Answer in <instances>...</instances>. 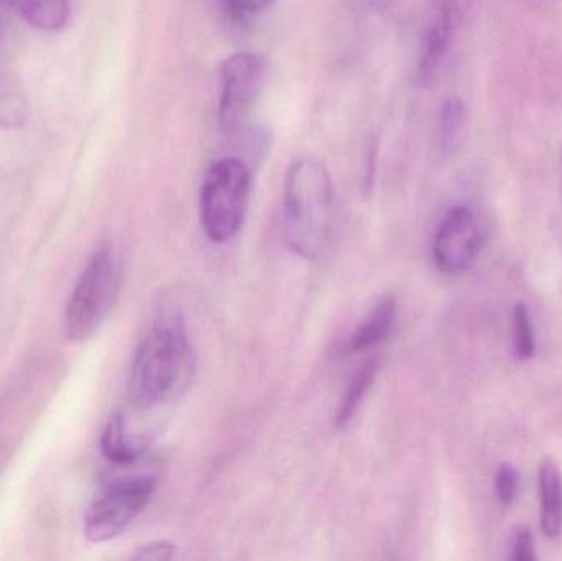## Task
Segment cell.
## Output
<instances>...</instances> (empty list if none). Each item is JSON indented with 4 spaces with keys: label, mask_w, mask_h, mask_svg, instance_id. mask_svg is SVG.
I'll list each match as a JSON object with an SVG mask.
<instances>
[{
    "label": "cell",
    "mask_w": 562,
    "mask_h": 561,
    "mask_svg": "<svg viewBox=\"0 0 562 561\" xmlns=\"http://www.w3.org/2000/svg\"><path fill=\"white\" fill-rule=\"evenodd\" d=\"M194 355L183 319L160 316L138 345L128 394L140 408L157 407L180 397L194 375Z\"/></svg>",
    "instance_id": "1"
},
{
    "label": "cell",
    "mask_w": 562,
    "mask_h": 561,
    "mask_svg": "<svg viewBox=\"0 0 562 561\" xmlns=\"http://www.w3.org/2000/svg\"><path fill=\"white\" fill-rule=\"evenodd\" d=\"M334 224V188L323 161L300 157L290 165L283 187V226L288 246L316 260L329 244Z\"/></svg>",
    "instance_id": "2"
},
{
    "label": "cell",
    "mask_w": 562,
    "mask_h": 561,
    "mask_svg": "<svg viewBox=\"0 0 562 561\" xmlns=\"http://www.w3.org/2000/svg\"><path fill=\"white\" fill-rule=\"evenodd\" d=\"M122 266L111 243L101 244L82 269L65 312V335L85 343L99 332L117 303Z\"/></svg>",
    "instance_id": "3"
},
{
    "label": "cell",
    "mask_w": 562,
    "mask_h": 561,
    "mask_svg": "<svg viewBox=\"0 0 562 561\" xmlns=\"http://www.w3.org/2000/svg\"><path fill=\"white\" fill-rule=\"evenodd\" d=\"M252 193V173L240 158L214 161L204 175L200 216L204 233L213 243L224 244L239 234Z\"/></svg>",
    "instance_id": "4"
},
{
    "label": "cell",
    "mask_w": 562,
    "mask_h": 561,
    "mask_svg": "<svg viewBox=\"0 0 562 561\" xmlns=\"http://www.w3.org/2000/svg\"><path fill=\"white\" fill-rule=\"evenodd\" d=\"M155 487L157 480L151 474H112L104 493L86 510V539L92 543L117 539L150 504Z\"/></svg>",
    "instance_id": "5"
},
{
    "label": "cell",
    "mask_w": 562,
    "mask_h": 561,
    "mask_svg": "<svg viewBox=\"0 0 562 561\" xmlns=\"http://www.w3.org/2000/svg\"><path fill=\"white\" fill-rule=\"evenodd\" d=\"M267 71L266 58L257 53H234L226 59L217 112L224 134L233 135L244 127L266 88Z\"/></svg>",
    "instance_id": "6"
},
{
    "label": "cell",
    "mask_w": 562,
    "mask_h": 561,
    "mask_svg": "<svg viewBox=\"0 0 562 561\" xmlns=\"http://www.w3.org/2000/svg\"><path fill=\"white\" fill-rule=\"evenodd\" d=\"M481 249V231L469 207H452L436 231L432 259L448 276L465 272L474 263Z\"/></svg>",
    "instance_id": "7"
},
{
    "label": "cell",
    "mask_w": 562,
    "mask_h": 561,
    "mask_svg": "<svg viewBox=\"0 0 562 561\" xmlns=\"http://www.w3.org/2000/svg\"><path fill=\"white\" fill-rule=\"evenodd\" d=\"M454 15L449 9L448 2L441 0L435 19L429 23L428 32L425 36V45H423L422 56L418 63V81L422 85H428L435 78L442 58L449 48V40H451L452 25H454Z\"/></svg>",
    "instance_id": "8"
},
{
    "label": "cell",
    "mask_w": 562,
    "mask_h": 561,
    "mask_svg": "<svg viewBox=\"0 0 562 561\" xmlns=\"http://www.w3.org/2000/svg\"><path fill=\"white\" fill-rule=\"evenodd\" d=\"M101 453L112 467L131 470L147 458V447L135 441L125 427L124 418L115 415L102 431Z\"/></svg>",
    "instance_id": "9"
},
{
    "label": "cell",
    "mask_w": 562,
    "mask_h": 561,
    "mask_svg": "<svg viewBox=\"0 0 562 561\" xmlns=\"http://www.w3.org/2000/svg\"><path fill=\"white\" fill-rule=\"evenodd\" d=\"M541 530L547 539L562 532V474L557 461L547 458L540 464Z\"/></svg>",
    "instance_id": "10"
},
{
    "label": "cell",
    "mask_w": 562,
    "mask_h": 561,
    "mask_svg": "<svg viewBox=\"0 0 562 561\" xmlns=\"http://www.w3.org/2000/svg\"><path fill=\"white\" fill-rule=\"evenodd\" d=\"M395 322L396 302L392 296H385L357 326L347 348L350 352H366L376 348L392 335Z\"/></svg>",
    "instance_id": "11"
},
{
    "label": "cell",
    "mask_w": 562,
    "mask_h": 561,
    "mask_svg": "<svg viewBox=\"0 0 562 561\" xmlns=\"http://www.w3.org/2000/svg\"><path fill=\"white\" fill-rule=\"evenodd\" d=\"M0 3L43 32L65 29L71 13L69 0H0Z\"/></svg>",
    "instance_id": "12"
},
{
    "label": "cell",
    "mask_w": 562,
    "mask_h": 561,
    "mask_svg": "<svg viewBox=\"0 0 562 561\" xmlns=\"http://www.w3.org/2000/svg\"><path fill=\"white\" fill-rule=\"evenodd\" d=\"M468 131V108L462 99L449 98L439 112V145L445 154H454L461 147Z\"/></svg>",
    "instance_id": "13"
},
{
    "label": "cell",
    "mask_w": 562,
    "mask_h": 561,
    "mask_svg": "<svg viewBox=\"0 0 562 561\" xmlns=\"http://www.w3.org/2000/svg\"><path fill=\"white\" fill-rule=\"evenodd\" d=\"M376 369H379V362L369 361L356 372L342 401H340L339 408H337L336 427L344 428L352 422L353 415L359 411L367 392L375 381Z\"/></svg>",
    "instance_id": "14"
},
{
    "label": "cell",
    "mask_w": 562,
    "mask_h": 561,
    "mask_svg": "<svg viewBox=\"0 0 562 561\" xmlns=\"http://www.w3.org/2000/svg\"><path fill=\"white\" fill-rule=\"evenodd\" d=\"M26 117L29 104L22 89L9 76L0 75V125L19 127L25 124Z\"/></svg>",
    "instance_id": "15"
},
{
    "label": "cell",
    "mask_w": 562,
    "mask_h": 561,
    "mask_svg": "<svg viewBox=\"0 0 562 561\" xmlns=\"http://www.w3.org/2000/svg\"><path fill=\"white\" fill-rule=\"evenodd\" d=\"M514 348L515 355L520 361H530L537 351L535 345L533 326H531L530 313L524 303H518L514 308Z\"/></svg>",
    "instance_id": "16"
},
{
    "label": "cell",
    "mask_w": 562,
    "mask_h": 561,
    "mask_svg": "<svg viewBox=\"0 0 562 561\" xmlns=\"http://www.w3.org/2000/svg\"><path fill=\"white\" fill-rule=\"evenodd\" d=\"M518 490V474L512 464H501L495 474V493L504 506L514 504Z\"/></svg>",
    "instance_id": "17"
},
{
    "label": "cell",
    "mask_w": 562,
    "mask_h": 561,
    "mask_svg": "<svg viewBox=\"0 0 562 561\" xmlns=\"http://www.w3.org/2000/svg\"><path fill=\"white\" fill-rule=\"evenodd\" d=\"M510 559L515 561H535L533 536L527 527H520L512 540Z\"/></svg>",
    "instance_id": "18"
},
{
    "label": "cell",
    "mask_w": 562,
    "mask_h": 561,
    "mask_svg": "<svg viewBox=\"0 0 562 561\" xmlns=\"http://www.w3.org/2000/svg\"><path fill=\"white\" fill-rule=\"evenodd\" d=\"M177 553V547L167 540H158V542L148 543V546L140 547L138 552L135 553V559L138 560H171Z\"/></svg>",
    "instance_id": "19"
},
{
    "label": "cell",
    "mask_w": 562,
    "mask_h": 561,
    "mask_svg": "<svg viewBox=\"0 0 562 561\" xmlns=\"http://www.w3.org/2000/svg\"><path fill=\"white\" fill-rule=\"evenodd\" d=\"M231 12L239 16H252L266 12L276 0H221Z\"/></svg>",
    "instance_id": "20"
},
{
    "label": "cell",
    "mask_w": 562,
    "mask_h": 561,
    "mask_svg": "<svg viewBox=\"0 0 562 561\" xmlns=\"http://www.w3.org/2000/svg\"><path fill=\"white\" fill-rule=\"evenodd\" d=\"M393 0H366L367 5L372 12L382 13L392 5Z\"/></svg>",
    "instance_id": "21"
},
{
    "label": "cell",
    "mask_w": 562,
    "mask_h": 561,
    "mask_svg": "<svg viewBox=\"0 0 562 561\" xmlns=\"http://www.w3.org/2000/svg\"><path fill=\"white\" fill-rule=\"evenodd\" d=\"M2 36H3V22H2V16H0V43H2Z\"/></svg>",
    "instance_id": "22"
}]
</instances>
